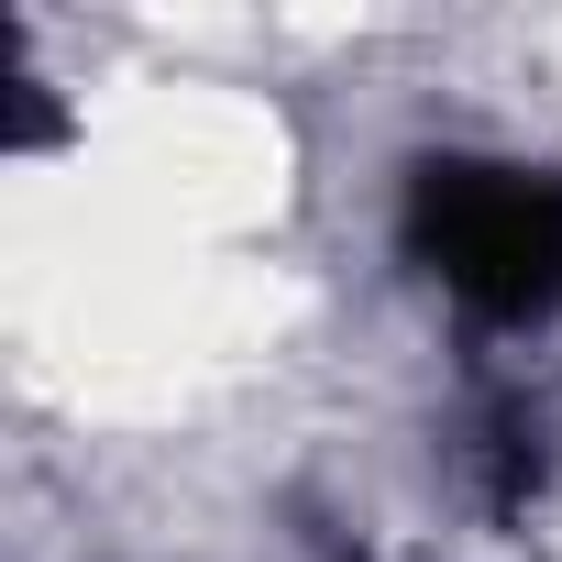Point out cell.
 Listing matches in <instances>:
<instances>
[{"label":"cell","mask_w":562,"mask_h":562,"mask_svg":"<svg viewBox=\"0 0 562 562\" xmlns=\"http://www.w3.org/2000/svg\"><path fill=\"white\" fill-rule=\"evenodd\" d=\"M529 496H540V419H529V397H496L485 408V507L518 518Z\"/></svg>","instance_id":"7a4b0ae2"},{"label":"cell","mask_w":562,"mask_h":562,"mask_svg":"<svg viewBox=\"0 0 562 562\" xmlns=\"http://www.w3.org/2000/svg\"><path fill=\"white\" fill-rule=\"evenodd\" d=\"M397 254L474 331H540L562 310V166L408 155V177H397Z\"/></svg>","instance_id":"6da1fadb"}]
</instances>
